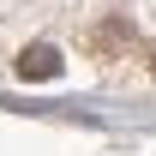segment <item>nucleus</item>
Listing matches in <instances>:
<instances>
[{"instance_id":"nucleus-1","label":"nucleus","mask_w":156,"mask_h":156,"mask_svg":"<svg viewBox=\"0 0 156 156\" xmlns=\"http://www.w3.org/2000/svg\"><path fill=\"white\" fill-rule=\"evenodd\" d=\"M18 72H24V78H60V54L48 48V42H36V48L18 54Z\"/></svg>"}]
</instances>
